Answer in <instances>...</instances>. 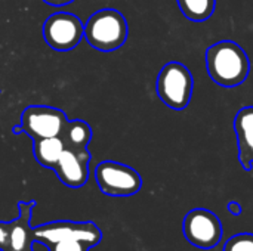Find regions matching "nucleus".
<instances>
[{"mask_svg": "<svg viewBox=\"0 0 253 251\" xmlns=\"http://www.w3.org/2000/svg\"><path fill=\"white\" fill-rule=\"evenodd\" d=\"M46 4L49 6H55V7H61V6H67L70 3H73L74 0H43Z\"/></svg>", "mask_w": 253, "mask_h": 251, "instance_id": "a211bd4d", "label": "nucleus"}, {"mask_svg": "<svg viewBox=\"0 0 253 251\" xmlns=\"http://www.w3.org/2000/svg\"><path fill=\"white\" fill-rule=\"evenodd\" d=\"M89 161L90 152L84 149L65 148L53 167L58 179L68 188H82L89 179Z\"/></svg>", "mask_w": 253, "mask_h": 251, "instance_id": "9d476101", "label": "nucleus"}, {"mask_svg": "<svg viewBox=\"0 0 253 251\" xmlns=\"http://www.w3.org/2000/svg\"><path fill=\"white\" fill-rule=\"evenodd\" d=\"M68 118L65 112L55 107L30 105L21 114V121L13 127V133H25L33 141L43 138H61Z\"/></svg>", "mask_w": 253, "mask_h": 251, "instance_id": "20e7f679", "label": "nucleus"}, {"mask_svg": "<svg viewBox=\"0 0 253 251\" xmlns=\"http://www.w3.org/2000/svg\"><path fill=\"white\" fill-rule=\"evenodd\" d=\"M64 149L65 145L61 138H43L33 141V155L44 169L53 170Z\"/></svg>", "mask_w": 253, "mask_h": 251, "instance_id": "f8f14e48", "label": "nucleus"}, {"mask_svg": "<svg viewBox=\"0 0 253 251\" xmlns=\"http://www.w3.org/2000/svg\"><path fill=\"white\" fill-rule=\"evenodd\" d=\"M43 38L56 52H68L83 38V22L70 12H55L43 24Z\"/></svg>", "mask_w": 253, "mask_h": 251, "instance_id": "0eeeda50", "label": "nucleus"}, {"mask_svg": "<svg viewBox=\"0 0 253 251\" xmlns=\"http://www.w3.org/2000/svg\"><path fill=\"white\" fill-rule=\"evenodd\" d=\"M205 56L209 77L221 87H237L249 77V56L246 50L236 41L222 40L213 43L206 49Z\"/></svg>", "mask_w": 253, "mask_h": 251, "instance_id": "f257e3e1", "label": "nucleus"}, {"mask_svg": "<svg viewBox=\"0 0 253 251\" xmlns=\"http://www.w3.org/2000/svg\"><path fill=\"white\" fill-rule=\"evenodd\" d=\"M227 210H228L231 215H234V216H240L243 209H242L240 203H237V201H231V203H228V206H227Z\"/></svg>", "mask_w": 253, "mask_h": 251, "instance_id": "f3484780", "label": "nucleus"}, {"mask_svg": "<svg viewBox=\"0 0 253 251\" xmlns=\"http://www.w3.org/2000/svg\"><path fill=\"white\" fill-rule=\"evenodd\" d=\"M95 179L101 192L108 197H132L142 188V178L135 169L110 160L96 166Z\"/></svg>", "mask_w": 253, "mask_h": 251, "instance_id": "39448f33", "label": "nucleus"}, {"mask_svg": "<svg viewBox=\"0 0 253 251\" xmlns=\"http://www.w3.org/2000/svg\"><path fill=\"white\" fill-rule=\"evenodd\" d=\"M234 132L239 146V161L249 172L253 166V107H245L236 114Z\"/></svg>", "mask_w": 253, "mask_h": 251, "instance_id": "9b49d317", "label": "nucleus"}, {"mask_svg": "<svg viewBox=\"0 0 253 251\" xmlns=\"http://www.w3.org/2000/svg\"><path fill=\"white\" fill-rule=\"evenodd\" d=\"M31 251H33V250H31Z\"/></svg>", "mask_w": 253, "mask_h": 251, "instance_id": "6ab92c4d", "label": "nucleus"}, {"mask_svg": "<svg viewBox=\"0 0 253 251\" xmlns=\"http://www.w3.org/2000/svg\"><path fill=\"white\" fill-rule=\"evenodd\" d=\"M61 139L64 141L65 148L70 149H84L87 148L90 139H92V129L90 126L80 118L68 120Z\"/></svg>", "mask_w": 253, "mask_h": 251, "instance_id": "ddd939ff", "label": "nucleus"}, {"mask_svg": "<svg viewBox=\"0 0 253 251\" xmlns=\"http://www.w3.org/2000/svg\"><path fill=\"white\" fill-rule=\"evenodd\" d=\"M182 15L194 22L209 19L216 7V0H176Z\"/></svg>", "mask_w": 253, "mask_h": 251, "instance_id": "4468645a", "label": "nucleus"}, {"mask_svg": "<svg viewBox=\"0 0 253 251\" xmlns=\"http://www.w3.org/2000/svg\"><path fill=\"white\" fill-rule=\"evenodd\" d=\"M193 90L194 78L184 64L172 61L160 70L156 80V92L159 99L170 109H185L191 102Z\"/></svg>", "mask_w": 253, "mask_h": 251, "instance_id": "7ed1b4c3", "label": "nucleus"}, {"mask_svg": "<svg viewBox=\"0 0 253 251\" xmlns=\"http://www.w3.org/2000/svg\"><path fill=\"white\" fill-rule=\"evenodd\" d=\"M31 232L33 241H37L44 247L62 240H77L86 243L89 247H96L102 240L101 229L92 222H49L31 228Z\"/></svg>", "mask_w": 253, "mask_h": 251, "instance_id": "423d86ee", "label": "nucleus"}, {"mask_svg": "<svg viewBox=\"0 0 253 251\" xmlns=\"http://www.w3.org/2000/svg\"><path fill=\"white\" fill-rule=\"evenodd\" d=\"M182 232L191 246L209 250L219 244L222 238V223L213 212L208 209H194L184 217Z\"/></svg>", "mask_w": 253, "mask_h": 251, "instance_id": "6e6552de", "label": "nucleus"}, {"mask_svg": "<svg viewBox=\"0 0 253 251\" xmlns=\"http://www.w3.org/2000/svg\"><path fill=\"white\" fill-rule=\"evenodd\" d=\"M129 34L125 15L111 7L99 9L92 13L83 25V37L99 52H114L120 49Z\"/></svg>", "mask_w": 253, "mask_h": 251, "instance_id": "f03ea898", "label": "nucleus"}, {"mask_svg": "<svg viewBox=\"0 0 253 251\" xmlns=\"http://www.w3.org/2000/svg\"><path fill=\"white\" fill-rule=\"evenodd\" d=\"M37 206L36 201L18 203L19 216L12 222H0V251H31V212Z\"/></svg>", "mask_w": 253, "mask_h": 251, "instance_id": "1a4fd4ad", "label": "nucleus"}, {"mask_svg": "<svg viewBox=\"0 0 253 251\" xmlns=\"http://www.w3.org/2000/svg\"><path fill=\"white\" fill-rule=\"evenodd\" d=\"M224 251H253V234H239L231 237Z\"/></svg>", "mask_w": 253, "mask_h": 251, "instance_id": "2eb2a0df", "label": "nucleus"}, {"mask_svg": "<svg viewBox=\"0 0 253 251\" xmlns=\"http://www.w3.org/2000/svg\"><path fill=\"white\" fill-rule=\"evenodd\" d=\"M49 251H89L92 247H89L86 243L77 241V240H62L53 244L46 246Z\"/></svg>", "mask_w": 253, "mask_h": 251, "instance_id": "dca6fc26", "label": "nucleus"}]
</instances>
